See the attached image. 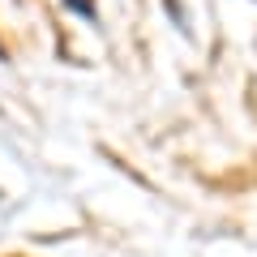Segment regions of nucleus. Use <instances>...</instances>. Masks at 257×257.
Instances as JSON below:
<instances>
[{
    "mask_svg": "<svg viewBox=\"0 0 257 257\" xmlns=\"http://www.w3.org/2000/svg\"><path fill=\"white\" fill-rule=\"evenodd\" d=\"M64 5H69L73 13H82V18H90V22H94V0H64Z\"/></svg>",
    "mask_w": 257,
    "mask_h": 257,
    "instance_id": "f257e3e1",
    "label": "nucleus"
}]
</instances>
